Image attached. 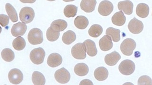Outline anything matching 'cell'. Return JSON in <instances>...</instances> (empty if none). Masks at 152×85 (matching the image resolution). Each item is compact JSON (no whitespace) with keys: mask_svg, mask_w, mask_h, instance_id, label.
Segmentation results:
<instances>
[{"mask_svg":"<svg viewBox=\"0 0 152 85\" xmlns=\"http://www.w3.org/2000/svg\"><path fill=\"white\" fill-rule=\"evenodd\" d=\"M8 79L10 82L12 84L18 85L23 81V75L20 70L17 68H13L9 72Z\"/></svg>","mask_w":152,"mask_h":85,"instance_id":"cell-8","label":"cell"},{"mask_svg":"<svg viewBox=\"0 0 152 85\" xmlns=\"http://www.w3.org/2000/svg\"><path fill=\"white\" fill-rule=\"evenodd\" d=\"M118 8L121 12H123L127 15H131L133 13L134 5L130 1H120L118 4Z\"/></svg>","mask_w":152,"mask_h":85,"instance_id":"cell-15","label":"cell"},{"mask_svg":"<svg viewBox=\"0 0 152 85\" xmlns=\"http://www.w3.org/2000/svg\"><path fill=\"white\" fill-rule=\"evenodd\" d=\"M71 54L74 58L78 60H83L86 57V52L83 44L79 42L76 44L71 48Z\"/></svg>","mask_w":152,"mask_h":85,"instance_id":"cell-7","label":"cell"},{"mask_svg":"<svg viewBox=\"0 0 152 85\" xmlns=\"http://www.w3.org/2000/svg\"><path fill=\"white\" fill-rule=\"evenodd\" d=\"M55 79L61 84H66L70 79V74L69 71L64 68H62L56 71L54 74Z\"/></svg>","mask_w":152,"mask_h":85,"instance_id":"cell-6","label":"cell"},{"mask_svg":"<svg viewBox=\"0 0 152 85\" xmlns=\"http://www.w3.org/2000/svg\"><path fill=\"white\" fill-rule=\"evenodd\" d=\"M138 85H152V79L148 76H142L138 80Z\"/></svg>","mask_w":152,"mask_h":85,"instance_id":"cell-33","label":"cell"},{"mask_svg":"<svg viewBox=\"0 0 152 85\" xmlns=\"http://www.w3.org/2000/svg\"><path fill=\"white\" fill-rule=\"evenodd\" d=\"M149 12V7L148 5L144 3L138 4L136 9L137 15L140 18H145L147 17Z\"/></svg>","mask_w":152,"mask_h":85,"instance_id":"cell-20","label":"cell"},{"mask_svg":"<svg viewBox=\"0 0 152 85\" xmlns=\"http://www.w3.org/2000/svg\"><path fill=\"white\" fill-rule=\"evenodd\" d=\"M114 9L113 4L109 1H103L100 3L98 12L101 15L107 16L112 13Z\"/></svg>","mask_w":152,"mask_h":85,"instance_id":"cell-9","label":"cell"},{"mask_svg":"<svg viewBox=\"0 0 152 85\" xmlns=\"http://www.w3.org/2000/svg\"><path fill=\"white\" fill-rule=\"evenodd\" d=\"M59 32L55 31L51 29V27L48 28L46 32V37L48 40L50 42L55 41L59 37Z\"/></svg>","mask_w":152,"mask_h":85,"instance_id":"cell-32","label":"cell"},{"mask_svg":"<svg viewBox=\"0 0 152 85\" xmlns=\"http://www.w3.org/2000/svg\"><path fill=\"white\" fill-rule=\"evenodd\" d=\"M94 76L96 80L102 81L106 80L108 76V71L106 68L100 67L94 71Z\"/></svg>","mask_w":152,"mask_h":85,"instance_id":"cell-18","label":"cell"},{"mask_svg":"<svg viewBox=\"0 0 152 85\" xmlns=\"http://www.w3.org/2000/svg\"><path fill=\"white\" fill-rule=\"evenodd\" d=\"M120 59L121 56L120 54L116 51L112 52L111 53L107 54L104 57V61L108 66H113L116 65Z\"/></svg>","mask_w":152,"mask_h":85,"instance_id":"cell-13","label":"cell"},{"mask_svg":"<svg viewBox=\"0 0 152 85\" xmlns=\"http://www.w3.org/2000/svg\"><path fill=\"white\" fill-rule=\"evenodd\" d=\"M34 17V11L31 7H23L20 12V19L24 24L31 23L33 20Z\"/></svg>","mask_w":152,"mask_h":85,"instance_id":"cell-5","label":"cell"},{"mask_svg":"<svg viewBox=\"0 0 152 85\" xmlns=\"http://www.w3.org/2000/svg\"><path fill=\"white\" fill-rule=\"evenodd\" d=\"M123 85H134L131 82H126Z\"/></svg>","mask_w":152,"mask_h":85,"instance_id":"cell-36","label":"cell"},{"mask_svg":"<svg viewBox=\"0 0 152 85\" xmlns=\"http://www.w3.org/2000/svg\"><path fill=\"white\" fill-rule=\"evenodd\" d=\"M96 1L95 0H82L81 1V9L87 13H90L95 10Z\"/></svg>","mask_w":152,"mask_h":85,"instance_id":"cell-17","label":"cell"},{"mask_svg":"<svg viewBox=\"0 0 152 85\" xmlns=\"http://www.w3.org/2000/svg\"><path fill=\"white\" fill-rule=\"evenodd\" d=\"M1 56L2 59L7 62H11L15 58L14 52L11 49L5 48L1 53Z\"/></svg>","mask_w":152,"mask_h":85,"instance_id":"cell-31","label":"cell"},{"mask_svg":"<svg viewBox=\"0 0 152 85\" xmlns=\"http://www.w3.org/2000/svg\"><path fill=\"white\" fill-rule=\"evenodd\" d=\"M27 30V25L23 23L19 22L12 26L11 30V33L13 37H20L25 34Z\"/></svg>","mask_w":152,"mask_h":85,"instance_id":"cell-11","label":"cell"},{"mask_svg":"<svg viewBox=\"0 0 152 85\" xmlns=\"http://www.w3.org/2000/svg\"><path fill=\"white\" fill-rule=\"evenodd\" d=\"M32 81L34 85H44L46 82L44 76L37 71H34L32 74Z\"/></svg>","mask_w":152,"mask_h":85,"instance_id":"cell-25","label":"cell"},{"mask_svg":"<svg viewBox=\"0 0 152 85\" xmlns=\"http://www.w3.org/2000/svg\"><path fill=\"white\" fill-rule=\"evenodd\" d=\"M89 21L86 17L83 16H78L76 17L74 20V25L80 30H84L88 27Z\"/></svg>","mask_w":152,"mask_h":85,"instance_id":"cell-23","label":"cell"},{"mask_svg":"<svg viewBox=\"0 0 152 85\" xmlns=\"http://www.w3.org/2000/svg\"></svg>","mask_w":152,"mask_h":85,"instance_id":"cell-38","label":"cell"},{"mask_svg":"<svg viewBox=\"0 0 152 85\" xmlns=\"http://www.w3.org/2000/svg\"><path fill=\"white\" fill-rule=\"evenodd\" d=\"M28 39L30 44L33 45L42 44L43 41V33L39 28H32L28 35Z\"/></svg>","mask_w":152,"mask_h":85,"instance_id":"cell-1","label":"cell"},{"mask_svg":"<svg viewBox=\"0 0 152 85\" xmlns=\"http://www.w3.org/2000/svg\"><path fill=\"white\" fill-rule=\"evenodd\" d=\"M106 34L109 36L114 42H118L120 40V30L112 27H108L106 30Z\"/></svg>","mask_w":152,"mask_h":85,"instance_id":"cell-24","label":"cell"},{"mask_svg":"<svg viewBox=\"0 0 152 85\" xmlns=\"http://www.w3.org/2000/svg\"><path fill=\"white\" fill-rule=\"evenodd\" d=\"M62 63V58L58 53H52L50 54L47 59V64L50 67H56L59 66Z\"/></svg>","mask_w":152,"mask_h":85,"instance_id":"cell-14","label":"cell"},{"mask_svg":"<svg viewBox=\"0 0 152 85\" xmlns=\"http://www.w3.org/2000/svg\"><path fill=\"white\" fill-rule=\"evenodd\" d=\"M80 85H94V84L89 79H85L82 80L80 82Z\"/></svg>","mask_w":152,"mask_h":85,"instance_id":"cell-35","label":"cell"},{"mask_svg":"<svg viewBox=\"0 0 152 85\" xmlns=\"http://www.w3.org/2000/svg\"><path fill=\"white\" fill-rule=\"evenodd\" d=\"M137 44L135 41L131 38H126L124 40L120 45V50L125 55L130 56L133 54Z\"/></svg>","mask_w":152,"mask_h":85,"instance_id":"cell-2","label":"cell"},{"mask_svg":"<svg viewBox=\"0 0 152 85\" xmlns=\"http://www.w3.org/2000/svg\"><path fill=\"white\" fill-rule=\"evenodd\" d=\"M9 22V18L5 14H0V25L3 27H5L8 25Z\"/></svg>","mask_w":152,"mask_h":85,"instance_id":"cell-34","label":"cell"},{"mask_svg":"<svg viewBox=\"0 0 152 85\" xmlns=\"http://www.w3.org/2000/svg\"><path fill=\"white\" fill-rule=\"evenodd\" d=\"M113 24L118 26H122L125 24L126 17L122 12H117L114 14L111 19Z\"/></svg>","mask_w":152,"mask_h":85,"instance_id":"cell-21","label":"cell"},{"mask_svg":"<svg viewBox=\"0 0 152 85\" xmlns=\"http://www.w3.org/2000/svg\"><path fill=\"white\" fill-rule=\"evenodd\" d=\"M1 30H2V29H1V26H0V34L1 32Z\"/></svg>","mask_w":152,"mask_h":85,"instance_id":"cell-37","label":"cell"},{"mask_svg":"<svg viewBox=\"0 0 152 85\" xmlns=\"http://www.w3.org/2000/svg\"><path fill=\"white\" fill-rule=\"evenodd\" d=\"M45 56V52L43 49L40 47L32 50L30 55L31 61L37 65L43 63Z\"/></svg>","mask_w":152,"mask_h":85,"instance_id":"cell-3","label":"cell"},{"mask_svg":"<svg viewBox=\"0 0 152 85\" xmlns=\"http://www.w3.org/2000/svg\"><path fill=\"white\" fill-rule=\"evenodd\" d=\"M135 68V64L130 60H126L122 61L118 67L120 73L125 75H130L133 74Z\"/></svg>","mask_w":152,"mask_h":85,"instance_id":"cell-4","label":"cell"},{"mask_svg":"<svg viewBox=\"0 0 152 85\" xmlns=\"http://www.w3.org/2000/svg\"><path fill=\"white\" fill-rule=\"evenodd\" d=\"M83 44L86 52L90 56L93 57L96 55L97 53L96 44L92 40L87 39L85 40Z\"/></svg>","mask_w":152,"mask_h":85,"instance_id":"cell-12","label":"cell"},{"mask_svg":"<svg viewBox=\"0 0 152 85\" xmlns=\"http://www.w3.org/2000/svg\"><path fill=\"white\" fill-rule=\"evenodd\" d=\"M100 48L103 51H108L113 47L112 39L109 36L105 35L100 39L99 41Z\"/></svg>","mask_w":152,"mask_h":85,"instance_id":"cell-16","label":"cell"},{"mask_svg":"<svg viewBox=\"0 0 152 85\" xmlns=\"http://www.w3.org/2000/svg\"><path fill=\"white\" fill-rule=\"evenodd\" d=\"M128 28L131 33L138 34L142 31L144 28V25L141 21L134 18L128 23Z\"/></svg>","mask_w":152,"mask_h":85,"instance_id":"cell-10","label":"cell"},{"mask_svg":"<svg viewBox=\"0 0 152 85\" xmlns=\"http://www.w3.org/2000/svg\"><path fill=\"white\" fill-rule=\"evenodd\" d=\"M89 71L88 67L86 64L80 63L75 65L74 67V72L79 76H84L87 75Z\"/></svg>","mask_w":152,"mask_h":85,"instance_id":"cell-22","label":"cell"},{"mask_svg":"<svg viewBox=\"0 0 152 85\" xmlns=\"http://www.w3.org/2000/svg\"><path fill=\"white\" fill-rule=\"evenodd\" d=\"M103 28L100 25L94 24L90 27L88 30V34L93 37H97L102 34Z\"/></svg>","mask_w":152,"mask_h":85,"instance_id":"cell-28","label":"cell"},{"mask_svg":"<svg viewBox=\"0 0 152 85\" xmlns=\"http://www.w3.org/2000/svg\"><path fill=\"white\" fill-rule=\"evenodd\" d=\"M68 23L65 20L63 19H57L51 23L50 27L52 30L57 32L63 31L67 27Z\"/></svg>","mask_w":152,"mask_h":85,"instance_id":"cell-19","label":"cell"},{"mask_svg":"<svg viewBox=\"0 0 152 85\" xmlns=\"http://www.w3.org/2000/svg\"><path fill=\"white\" fill-rule=\"evenodd\" d=\"M77 12V7L74 5H66L64 9V14L67 18L74 17Z\"/></svg>","mask_w":152,"mask_h":85,"instance_id":"cell-29","label":"cell"},{"mask_svg":"<svg viewBox=\"0 0 152 85\" xmlns=\"http://www.w3.org/2000/svg\"><path fill=\"white\" fill-rule=\"evenodd\" d=\"M5 9L9 18L11 19L12 22H16L18 20V15L15 9L11 4L7 3L5 5Z\"/></svg>","mask_w":152,"mask_h":85,"instance_id":"cell-26","label":"cell"},{"mask_svg":"<svg viewBox=\"0 0 152 85\" xmlns=\"http://www.w3.org/2000/svg\"><path fill=\"white\" fill-rule=\"evenodd\" d=\"M76 39V35L72 30H68L63 34L62 37V41L66 45H70L75 41Z\"/></svg>","mask_w":152,"mask_h":85,"instance_id":"cell-27","label":"cell"},{"mask_svg":"<svg viewBox=\"0 0 152 85\" xmlns=\"http://www.w3.org/2000/svg\"><path fill=\"white\" fill-rule=\"evenodd\" d=\"M12 46L13 48L17 51H21L25 48L26 46V42L23 38L20 36L18 37L13 40Z\"/></svg>","mask_w":152,"mask_h":85,"instance_id":"cell-30","label":"cell"}]
</instances>
